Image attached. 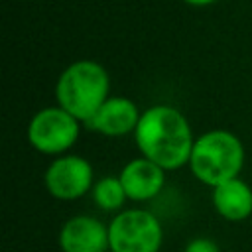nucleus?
Instances as JSON below:
<instances>
[{
    "mask_svg": "<svg viewBox=\"0 0 252 252\" xmlns=\"http://www.w3.org/2000/svg\"><path fill=\"white\" fill-rule=\"evenodd\" d=\"M134 138L142 158H148L165 171L189 163L195 144L187 118L169 104L146 108L134 130Z\"/></svg>",
    "mask_w": 252,
    "mask_h": 252,
    "instance_id": "nucleus-1",
    "label": "nucleus"
},
{
    "mask_svg": "<svg viewBox=\"0 0 252 252\" xmlns=\"http://www.w3.org/2000/svg\"><path fill=\"white\" fill-rule=\"evenodd\" d=\"M110 79L106 69L91 59H81L63 69L55 85L57 106L87 122L108 98Z\"/></svg>",
    "mask_w": 252,
    "mask_h": 252,
    "instance_id": "nucleus-2",
    "label": "nucleus"
},
{
    "mask_svg": "<svg viewBox=\"0 0 252 252\" xmlns=\"http://www.w3.org/2000/svg\"><path fill=\"white\" fill-rule=\"evenodd\" d=\"M244 165L242 142L228 130H209L201 134L189 158L191 173L205 185L217 187L236 179Z\"/></svg>",
    "mask_w": 252,
    "mask_h": 252,
    "instance_id": "nucleus-3",
    "label": "nucleus"
},
{
    "mask_svg": "<svg viewBox=\"0 0 252 252\" xmlns=\"http://www.w3.org/2000/svg\"><path fill=\"white\" fill-rule=\"evenodd\" d=\"M161 240V222L146 209L120 211L108 222L110 252H158Z\"/></svg>",
    "mask_w": 252,
    "mask_h": 252,
    "instance_id": "nucleus-4",
    "label": "nucleus"
},
{
    "mask_svg": "<svg viewBox=\"0 0 252 252\" xmlns=\"http://www.w3.org/2000/svg\"><path fill=\"white\" fill-rule=\"evenodd\" d=\"M79 120L61 106L37 110L28 124V140L41 154H63L79 138Z\"/></svg>",
    "mask_w": 252,
    "mask_h": 252,
    "instance_id": "nucleus-5",
    "label": "nucleus"
},
{
    "mask_svg": "<svg viewBox=\"0 0 252 252\" xmlns=\"http://www.w3.org/2000/svg\"><path fill=\"white\" fill-rule=\"evenodd\" d=\"M43 181L55 199L75 201L93 189V165L81 156H61L47 165Z\"/></svg>",
    "mask_w": 252,
    "mask_h": 252,
    "instance_id": "nucleus-6",
    "label": "nucleus"
},
{
    "mask_svg": "<svg viewBox=\"0 0 252 252\" xmlns=\"http://www.w3.org/2000/svg\"><path fill=\"white\" fill-rule=\"evenodd\" d=\"M59 248L63 252H106L108 224L91 215L71 217L59 230Z\"/></svg>",
    "mask_w": 252,
    "mask_h": 252,
    "instance_id": "nucleus-7",
    "label": "nucleus"
},
{
    "mask_svg": "<svg viewBox=\"0 0 252 252\" xmlns=\"http://www.w3.org/2000/svg\"><path fill=\"white\" fill-rule=\"evenodd\" d=\"M140 116L142 112L130 98L108 96L104 104L94 112V116L85 122V126L106 136H122L136 130Z\"/></svg>",
    "mask_w": 252,
    "mask_h": 252,
    "instance_id": "nucleus-8",
    "label": "nucleus"
},
{
    "mask_svg": "<svg viewBox=\"0 0 252 252\" xmlns=\"http://www.w3.org/2000/svg\"><path fill=\"white\" fill-rule=\"evenodd\" d=\"M120 183L126 191V197L132 201H150L156 197L165 183V169L148 158L130 159L120 171Z\"/></svg>",
    "mask_w": 252,
    "mask_h": 252,
    "instance_id": "nucleus-9",
    "label": "nucleus"
},
{
    "mask_svg": "<svg viewBox=\"0 0 252 252\" xmlns=\"http://www.w3.org/2000/svg\"><path fill=\"white\" fill-rule=\"evenodd\" d=\"M213 207L215 211L232 222L244 220L252 215V189L240 177L220 183L213 189Z\"/></svg>",
    "mask_w": 252,
    "mask_h": 252,
    "instance_id": "nucleus-10",
    "label": "nucleus"
},
{
    "mask_svg": "<svg viewBox=\"0 0 252 252\" xmlns=\"http://www.w3.org/2000/svg\"><path fill=\"white\" fill-rule=\"evenodd\" d=\"M91 195H93V201L96 203V207L102 211H118L124 205V201L128 199L126 191L120 183V177H110V175L94 181Z\"/></svg>",
    "mask_w": 252,
    "mask_h": 252,
    "instance_id": "nucleus-11",
    "label": "nucleus"
},
{
    "mask_svg": "<svg viewBox=\"0 0 252 252\" xmlns=\"http://www.w3.org/2000/svg\"><path fill=\"white\" fill-rule=\"evenodd\" d=\"M183 252H220V250H219V244L213 238L197 236V238H193V240L187 242V246H185Z\"/></svg>",
    "mask_w": 252,
    "mask_h": 252,
    "instance_id": "nucleus-12",
    "label": "nucleus"
},
{
    "mask_svg": "<svg viewBox=\"0 0 252 252\" xmlns=\"http://www.w3.org/2000/svg\"><path fill=\"white\" fill-rule=\"evenodd\" d=\"M187 4H193V6H207V4H213L217 0H185Z\"/></svg>",
    "mask_w": 252,
    "mask_h": 252,
    "instance_id": "nucleus-13",
    "label": "nucleus"
}]
</instances>
